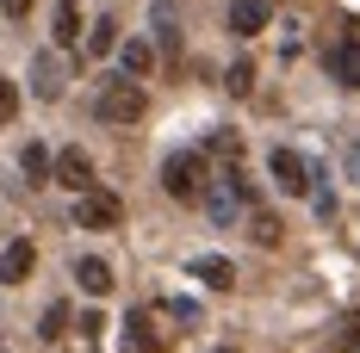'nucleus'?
<instances>
[{"label":"nucleus","mask_w":360,"mask_h":353,"mask_svg":"<svg viewBox=\"0 0 360 353\" xmlns=\"http://www.w3.org/2000/svg\"><path fill=\"white\" fill-rule=\"evenodd\" d=\"M249 87H255V69H249V62H236V69H230V93H249Z\"/></svg>","instance_id":"obj_23"},{"label":"nucleus","mask_w":360,"mask_h":353,"mask_svg":"<svg viewBox=\"0 0 360 353\" xmlns=\"http://www.w3.org/2000/svg\"><path fill=\"white\" fill-rule=\"evenodd\" d=\"M124 353H168V328L155 310H131L124 322Z\"/></svg>","instance_id":"obj_4"},{"label":"nucleus","mask_w":360,"mask_h":353,"mask_svg":"<svg viewBox=\"0 0 360 353\" xmlns=\"http://www.w3.org/2000/svg\"><path fill=\"white\" fill-rule=\"evenodd\" d=\"M143 87H137V81H106V87H100V100H94V112H100V118H106V124H137V118H143Z\"/></svg>","instance_id":"obj_2"},{"label":"nucleus","mask_w":360,"mask_h":353,"mask_svg":"<svg viewBox=\"0 0 360 353\" xmlns=\"http://www.w3.org/2000/svg\"><path fill=\"white\" fill-rule=\"evenodd\" d=\"M354 353H360V341H354Z\"/></svg>","instance_id":"obj_26"},{"label":"nucleus","mask_w":360,"mask_h":353,"mask_svg":"<svg viewBox=\"0 0 360 353\" xmlns=\"http://www.w3.org/2000/svg\"><path fill=\"white\" fill-rule=\"evenodd\" d=\"M162 186H168V199H180V205H199L205 186H212V174H205V149H180V155H168V161H162Z\"/></svg>","instance_id":"obj_1"},{"label":"nucleus","mask_w":360,"mask_h":353,"mask_svg":"<svg viewBox=\"0 0 360 353\" xmlns=\"http://www.w3.org/2000/svg\"><path fill=\"white\" fill-rule=\"evenodd\" d=\"M44 341H56V335H69V304H50L44 310V328H37Z\"/></svg>","instance_id":"obj_20"},{"label":"nucleus","mask_w":360,"mask_h":353,"mask_svg":"<svg viewBox=\"0 0 360 353\" xmlns=\"http://www.w3.org/2000/svg\"><path fill=\"white\" fill-rule=\"evenodd\" d=\"M186 273H193V279H205L212 291H224V285H236V267H230L224 254H199V260H186Z\"/></svg>","instance_id":"obj_9"},{"label":"nucleus","mask_w":360,"mask_h":353,"mask_svg":"<svg viewBox=\"0 0 360 353\" xmlns=\"http://www.w3.org/2000/svg\"><path fill=\"white\" fill-rule=\"evenodd\" d=\"M118 62H124V74H131V81H143V74L155 69V50H149L143 37H124V44H118Z\"/></svg>","instance_id":"obj_12"},{"label":"nucleus","mask_w":360,"mask_h":353,"mask_svg":"<svg viewBox=\"0 0 360 353\" xmlns=\"http://www.w3.org/2000/svg\"><path fill=\"white\" fill-rule=\"evenodd\" d=\"M50 180L69 186V192H94V161H87V149H63L56 168H50Z\"/></svg>","instance_id":"obj_7"},{"label":"nucleus","mask_w":360,"mask_h":353,"mask_svg":"<svg viewBox=\"0 0 360 353\" xmlns=\"http://www.w3.org/2000/svg\"><path fill=\"white\" fill-rule=\"evenodd\" d=\"M267 168H274V180H280V192H292V199H304V192H311V168H304V155L274 149V155H267Z\"/></svg>","instance_id":"obj_6"},{"label":"nucleus","mask_w":360,"mask_h":353,"mask_svg":"<svg viewBox=\"0 0 360 353\" xmlns=\"http://www.w3.org/2000/svg\"><path fill=\"white\" fill-rule=\"evenodd\" d=\"M75 37H81V6L63 0V6H56V44H75Z\"/></svg>","instance_id":"obj_18"},{"label":"nucleus","mask_w":360,"mask_h":353,"mask_svg":"<svg viewBox=\"0 0 360 353\" xmlns=\"http://www.w3.org/2000/svg\"><path fill=\"white\" fill-rule=\"evenodd\" d=\"M13 112H19V87H13V81H6V74H0V124H6V118H13Z\"/></svg>","instance_id":"obj_22"},{"label":"nucleus","mask_w":360,"mask_h":353,"mask_svg":"<svg viewBox=\"0 0 360 353\" xmlns=\"http://www.w3.org/2000/svg\"><path fill=\"white\" fill-rule=\"evenodd\" d=\"M199 205H205V211H212L217 223H236V217L249 211V186H243V174H236V168H230V174H224V180H212V186H205V199H199Z\"/></svg>","instance_id":"obj_3"},{"label":"nucleus","mask_w":360,"mask_h":353,"mask_svg":"<svg viewBox=\"0 0 360 353\" xmlns=\"http://www.w3.org/2000/svg\"><path fill=\"white\" fill-rule=\"evenodd\" d=\"M249 236H255L261 248H280V217H274V211H261V205H255V211H249Z\"/></svg>","instance_id":"obj_15"},{"label":"nucleus","mask_w":360,"mask_h":353,"mask_svg":"<svg viewBox=\"0 0 360 353\" xmlns=\"http://www.w3.org/2000/svg\"><path fill=\"white\" fill-rule=\"evenodd\" d=\"M155 25H162V50H168V62H174V44H180V32H174V0L155 6Z\"/></svg>","instance_id":"obj_19"},{"label":"nucleus","mask_w":360,"mask_h":353,"mask_svg":"<svg viewBox=\"0 0 360 353\" xmlns=\"http://www.w3.org/2000/svg\"><path fill=\"white\" fill-rule=\"evenodd\" d=\"M32 267H37V248L32 242H6V248H0V279H6V285H25V279H32Z\"/></svg>","instance_id":"obj_8"},{"label":"nucleus","mask_w":360,"mask_h":353,"mask_svg":"<svg viewBox=\"0 0 360 353\" xmlns=\"http://www.w3.org/2000/svg\"><path fill=\"white\" fill-rule=\"evenodd\" d=\"M87 50H94V56L118 50V25H112V19H100V25H94V37H87Z\"/></svg>","instance_id":"obj_21"},{"label":"nucleus","mask_w":360,"mask_h":353,"mask_svg":"<svg viewBox=\"0 0 360 353\" xmlns=\"http://www.w3.org/2000/svg\"><path fill=\"white\" fill-rule=\"evenodd\" d=\"M75 279H81L87 298H106V291H112V267H106V260H75Z\"/></svg>","instance_id":"obj_14"},{"label":"nucleus","mask_w":360,"mask_h":353,"mask_svg":"<svg viewBox=\"0 0 360 353\" xmlns=\"http://www.w3.org/2000/svg\"><path fill=\"white\" fill-rule=\"evenodd\" d=\"M118 217H124V205H118L112 192H100V186L81 192V205H75V223H81V229H118Z\"/></svg>","instance_id":"obj_5"},{"label":"nucleus","mask_w":360,"mask_h":353,"mask_svg":"<svg viewBox=\"0 0 360 353\" xmlns=\"http://www.w3.org/2000/svg\"><path fill=\"white\" fill-rule=\"evenodd\" d=\"M329 69H335V81H342V87H360V32L342 37V50L329 56Z\"/></svg>","instance_id":"obj_11"},{"label":"nucleus","mask_w":360,"mask_h":353,"mask_svg":"<svg viewBox=\"0 0 360 353\" xmlns=\"http://www.w3.org/2000/svg\"><path fill=\"white\" fill-rule=\"evenodd\" d=\"M32 81H37V100H63V62H56V56H37Z\"/></svg>","instance_id":"obj_13"},{"label":"nucleus","mask_w":360,"mask_h":353,"mask_svg":"<svg viewBox=\"0 0 360 353\" xmlns=\"http://www.w3.org/2000/svg\"><path fill=\"white\" fill-rule=\"evenodd\" d=\"M267 25V0H230V32L236 37H255Z\"/></svg>","instance_id":"obj_10"},{"label":"nucleus","mask_w":360,"mask_h":353,"mask_svg":"<svg viewBox=\"0 0 360 353\" xmlns=\"http://www.w3.org/2000/svg\"><path fill=\"white\" fill-rule=\"evenodd\" d=\"M205 155H224V161H243V137H236V131H212V137H205Z\"/></svg>","instance_id":"obj_17"},{"label":"nucleus","mask_w":360,"mask_h":353,"mask_svg":"<svg viewBox=\"0 0 360 353\" xmlns=\"http://www.w3.org/2000/svg\"><path fill=\"white\" fill-rule=\"evenodd\" d=\"M19 168H25L32 180H50L56 161H50V149H44V142H25V149H19Z\"/></svg>","instance_id":"obj_16"},{"label":"nucleus","mask_w":360,"mask_h":353,"mask_svg":"<svg viewBox=\"0 0 360 353\" xmlns=\"http://www.w3.org/2000/svg\"><path fill=\"white\" fill-rule=\"evenodd\" d=\"M0 6H6V19H25L32 13V0H0Z\"/></svg>","instance_id":"obj_24"},{"label":"nucleus","mask_w":360,"mask_h":353,"mask_svg":"<svg viewBox=\"0 0 360 353\" xmlns=\"http://www.w3.org/2000/svg\"><path fill=\"white\" fill-rule=\"evenodd\" d=\"M348 161H354V174H360V142H348Z\"/></svg>","instance_id":"obj_25"}]
</instances>
